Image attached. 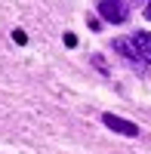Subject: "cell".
<instances>
[{
  "mask_svg": "<svg viewBox=\"0 0 151 154\" xmlns=\"http://www.w3.org/2000/svg\"><path fill=\"white\" fill-rule=\"evenodd\" d=\"M99 16L111 25H123L130 19V6L127 0H99Z\"/></svg>",
  "mask_w": 151,
  "mask_h": 154,
  "instance_id": "cell-1",
  "label": "cell"
},
{
  "mask_svg": "<svg viewBox=\"0 0 151 154\" xmlns=\"http://www.w3.org/2000/svg\"><path fill=\"white\" fill-rule=\"evenodd\" d=\"M102 123L108 126V130L120 133V136H130V139H136V136H139V126H136V123H130V120H123V117H117V114H102Z\"/></svg>",
  "mask_w": 151,
  "mask_h": 154,
  "instance_id": "cell-2",
  "label": "cell"
},
{
  "mask_svg": "<svg viewBox=\"0 0 151 154\" xmlns=\"http://www.w3.org/2000/svg\"><path fill=\"white\" fill-rule=\"evenodd\" d=\"M114 49H117V53H120L123 59L130 62V65H136V68H145V62H142V56H139V53H136V46L130 43V37H117V40H114Z\"/></svg>",
  "mask_w": 151,
  "mask_h": 154,
  "instance_id": "cell-3",
  "label": "cell"
},
{
  "mask_svg": "<svg viewBox=\"0 0 151 154\" xmlns=\"http://www.w3.org/2000/svg\"><path fill=\"white\" fill-rule=\"evenodd\" d=\"M130 43L136 46V53L142 56L145 65H151V31H136V34L130 37Z\"/></svg>",
  "mask_w": 151,
  "mask_h": 154,
  "instance_id": "cell-4",
  "label": "cell"
},
{
  "mask_svg": "<svg viewBox=\"0 0 151 154\" xmlns=\"http://www.w3.org/2000/svg\"><path fill=\"white\" fill-rule=\"evenodd\" d=\"M12 40H16V43H28V34H25V31H12Z\"/></svg>",
  "mask_w": 151,
  "mask_h": 154,
  "instance_id": "cell-5",
  "label": "cell"
},
{
  "mask_svg": "<svg viewBox=\"0 0 151 154\" xmlns=\"http://www.w3.org/2000/svg\"><path fill=\"white\" fill-rule=\"evenodd\" d=\"M65 46H77V34L68 31V34H65Z\"/></svg>",
  "mask_w": 151,
  "mask_h": 154,
  "instance_id": "cell-6",
  "label": "cell"
},
{
  "mask_svg": "<svg viewBox=\"0 0 151 154\" xmlns=\"http://www.w3.org/2000/svg\"><path fill=\"white\" fill-rule=\"evenodd\" d=\"M145 19L151 22V0H148V3H145Z\"/></svg>",
  "mask_w": 151,
  "mask_h": 154,
  "instance_id": "cell-7",
  "label": "cell"
}]
</instances>
